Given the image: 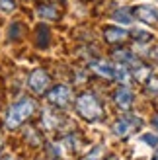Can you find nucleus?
Here are the masks:
<instances>
[{"label": "nucleus", "mask_w": 158, "mask_h": 160, "mask_svg": "<svg viewBox=\"0 0 158 160\" xmlns=\"http://www.w3.org/2000/svg\"><path fill=\"white\" fill-rule=\"evenodd\" d=\"M151 59H152L154 62H158V47H154V49L151 51Z\"/></svg>", "instance_id": "obj_22"}, {"label": "nucleus", "mask_w": 158, "mask_h": 160, "mask_svg": "<svg viewBox=\"0 0 158 160\" xmlns=\"http://www.w3.org/2000/svg\"><path fill=\"white\" fill-rule=\"evenodd\" d=\"M45 96H47V102H49L53 108L67 109L70 106V102H72V88L67 86V84H57V86H53L51 90H47Z\"/></svg>", "instance_id": "obj_3"}, {"label": "nucleus", "mask_w": 158, "mask_h": 160, "mask_svg": "<svg viewBox=\"0 0 158 160\" xmlns=\"http://www.w3.org/2000/svg\"><path fill=\"white\" fill-rule=\"evenodd\" d=\"M35 111H37V102L33 98H29V96L20 98L18 102H14L12 106L8 108L6 115H4V129H8V131L18 129V127H22Z\"/></svg>", "instance_id": "obj_1"}, {"label": "nucleus", "mask_w": 158, "mask_h": 160, "mask_svg": "<svg viewBox=\"0 0 158 160\" xmlns=\"http://www.w3.org/2000/svg\"><path fill=\"white\" fill-rule=\"evenodd\" d=\"M0 160H16L12 154H6V156H2V158H0Z\"/></svg>", "instance_id": "obj_25"}, {"label": "nucleus", "mask_w": 158, "mask_h": 160, "mask_svg": "<svg viewBox=\"0 0 158 160\" xmlns=\"http://www.w3.org/2000/svg\"><path fill=\"white\" fill-rule=\"evenodd\" d=\"M74 109H76V113L80 115L84 121H88V123L100 121V119L104 117L101 103H100V100L96 98L94 92H82L74 100Z\"/></svg>", "instance_id": "obj_2"}, {"label": "nucleus", "mask_w": 158, "mask_h": 160, "mask_svg": "<svg viewBox=\"0 0 158 160\" xmlns=\"http://www.w3.org/2000/svg\"><path fill=\"white\" fill-rule=\"evenodd\" d=\"M26 139L31 147H41L43 145V137H41V133H39V129H35V127H27L26 129Z\"/></svg>", "instance_id": "obj_13"}, {"label": "nucleus", "mask_w": 158, "mask_h": 160, "mask_svg": "<svg viewBox=\"0 0 158 160\" xmlns=\"http://www.w3.org/2000/svg\"><path fill=\"white\" fill-rule=\"evenodd\" d=\"M152 125H154L156 129H158V115H154V117H152Z\"/></svg>", "instance_id": "obj_24"}, {"label": "nucleus", "mask_w": 158, "mask_h": 160, "mask_svg": "<svg viewBox=\"0 0 158 160\" xmlns=\"http://www.w3.org/2000/svg\"><path fill=\"white\" fill-rule=\"evenodd\" d=\"M113 100H115V103L121 109H129L131 103H133V94H131V90H129L127 86H121V88H117V90H115Z\"/></svg>", "instance_id": "obj_10"}, {"label": "nucleus", "mask_w": 158, "mask_h": 160, "mask_svg": "<svg viewBox=\"0 0 158 160\" xmlns=\"http://www.w3.org/2000/svg\"><path fill=\"white\" fill-rule=\"evenodd\" d=\"M152 76V72H151V67H146V65H139L135 67V70H133V78L135 80H139V82H146L148 78Z\"/></svg>", "instance_id": "obj_14"}, {"label": "nucleus", "mask_w": 158, "mask_h": 160, "mask_svg": "<svg viewBox=\"0 0 158 160\" xmlns=\"http://www.w3.org/2000/svg\"><path fill=\"white\" fill-rule=\"evenodd\" d=\"M23 31H26V26H23L22 22H14V23H10V28H8V37H10L12 41H18V39H22Z\"/></svg>", "instance_id": "obj_15"}, {"label": "nucleus", "mask_w": 158, "mask_h": 160, "mask_svg": "<svg viewBox=\"0 0 158 160\" xmlns=\"http://www.w3.org/2000/svg\"><path fill=\"white\" fill-rule=\"evenodd\" d=\"M16 10V0H0V12L10 14Z\"/></svg>", "instance_id": "obj_19"}, {"label": "nucleus", "mask_w": 158, "mask_h": 160, "mask_svg": "<svg viewBox=\"0 0 158 160\" xmlns=\"http://www.w3.org/2000/svg\"><path fill=\"white\" fill-rule=\"evenodd\" d=\"M51 84V76L45 68H35L29 72V78H27V88L35 96H41L47 92V88Z\"/></svg>", "instance_id": "obj_4"}, {"label": "nucleus", "mask_w": 158, "mask_h": 160, "mask_svg": "<svg viewBox=\"0 0 158 160\" xmlns=\"http://www.w3.org/2000/svg\"><path fill=\"white\" fill-rule=\"evenodd\" d=\"M35 14L39 16L41 20H47V22H57L61 18V12L55 2H49V0H45V2H39L35 6Z\"/></svg>", "instance_id": "obj_7"}, {"label": "nucleus", "mask_w": 158, "mask_h": 160, "mask_svg": "<svg viewBox=\"0 0 158 160\" xmlns=\"http://www.w3.org/2000/svg\"><path fill=\"white\" fill-rule=\"evenodd\" d=\"M143 141L146 142V145H151V147H156V145H158V139L154 137V135H145Z\"/></svg>", "instance_id": "obj_21"}, {"label": "nucleus", "mask_w": 158, "mask_h": 160, "mask_svg": "<svg viewBox=\"0 0 158 160\" xmlns=\"http://www.w3.org/2000/svg\"><path fill=\"white\" fill-rule=\"evenodd\" d=\"M133 37L137 39V41H151V33L148 31H143V29H135V33H133Z\"/></svg>", "instance_id": "obj_20"}, {"label": "nucleus", "mask_w": 158, "mask_h": 160, "mask_svg": "<svg viewBox=\"0 0 158 160\" xmlns=\"http://www.w3.org/2000/svg\"><path fill=\"white\" fill-rule=\"evenodd\" d=\"M141 125H143V121H141L139 117L129 115V113L127 115H121L115 121V125H113V135H115V137H119V139H125V137H129L131 133H135Z\"/></svg>", "instance_id": "obj_5"}, {"label": "nucleus", "mask_w": 158, "mask_h": 160, "mask_svg": "<svg viewBox=\"0 0 158 160\" xmlns=\"http://www.w3.org/2000/svg\"><path fill=\"white\" fill-rule=\"evenodd\" d=\"M129 37V33L119 26H107L104 28V39L107 45H117V43H123L125 39Z\"/></svg>", "instance_id": "obj_8"}, {"label": "nucleus", "mask_w": 158, "mask_h": 160, "mask_svg": "<svg viewBox=\"0 0 158 160\" xmlns=\"http://www.w3.org/2000/svg\"><path fill=\"white\" fill-rule=\"evenodd\" d=\"M101 156H104V147H101V145H96L82 160H101Z\"/></svg>", "instance_id": "obj_17"}, {"label": "nucleus", "mask_w": 158, "mask_h": 160, "mask_svg": "<svg viewBox=\"0 0 158 160\" xmlns=\"http://www.w3.org/2000/svg\"><path fill=\"white\" fill-rule=\"evenodd\" d=\"M61 121H62V117L57 111V108L55 109H45L43 115H41V125H45L47 129H57Z\"/></svg>", "instance_id": "obj_12"}, {"label": "nucleus", "mask_w": 158, "mask_h": 160, "mask_svg": "<svg viewBox=\"0 0 158 160\" xmlns=\"http://www.w3.org/2000/svg\"><path fill=\"white\" fill-rule=\"evenodd\" d=\"M51 43V31L49 28L45 26V23H39V26L35 28V45L39 47V49H47Z\"/></svg>", "instance_id": "obj_11"}, {"label": "nucleus", "mask_w": 158, "mask_h": 160, "mask_svg": "<svg viewBox=\"0 0 158 160\" xmlns=\"http://www.w3.org/2000/svg\"><path fill=\"white\" fill-rule=\"evenodd\" d=\"M2 148H4V137H2V133H0V152H2Z\"/></svg>", "instance_id": "obj_23"}, {"label": "nucleus", "mask_w": 158, "mask_h": 160, "mask_svg": "<svg viewBox=\"0 0 158 160\" xmlns=\"http://www.w3.org/2000/svg\"><path fill=\"white\" fill-rule=\"evenodd\" d=\"M145 90L148 94H152V96H158V78H148L146 80V84H145Z\"/></svg>", "instance_id": "obj_18"}, {"label": "nucleus", "mask_w": 158, "mask_h": 160, "mask_svg": "<svg viewBox=\"0 0 158 160\" xmlns=\"http://www.w3.org/2000/svg\"><path fill=\"white\" fill-rule=\"evenodd\" d=\"M90 70L94 74H98L100 78H106V80H111L113 78V65L111 62H106V61H100V59H92L88 61Z\"/></svg>", "instance_id": "obj_9"}, {"label": "nucleus", "mask_w": 158, "mask_h": 160, "mask_svg": "<svg viewBox=\"0 0 158 160\" xmlns=\"http://www.w3.org/2000/svg\"><path fill=\"white\" fill-rule=\"evenodd\" d=\"M131 14L135 16L139 22L148 23V26H156L158 23V8L151 4H137L135 8H131Z\"/></svg>", "instance_id": "obj_6"}, {"label": "nucleus", "mask_w": 158, "mask_h": 160, "mask_svg": "<svg viewBox=\"0 0 158 160\" xmlns=\"http://www.w3.org/2000/svg\"><path fill=\"white\" fill-rule=\"evenodd\" d=\"M129 14H131L129 8H119V10H115V12H113V20H115V22H119V23H131L133 18H131Z\"/></svg>", "instance_id": "obj_16"}]
</instances>
